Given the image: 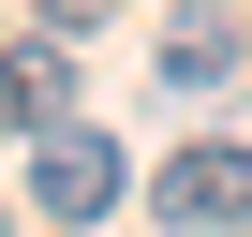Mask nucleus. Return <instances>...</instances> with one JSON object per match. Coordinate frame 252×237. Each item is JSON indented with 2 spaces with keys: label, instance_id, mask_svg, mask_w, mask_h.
I'll list each match as a JSON object with an SVG mask.
<instances>
[{
  "label": "nucleus",
  "instance_id": "1",
  "mask_svg": "<svg viewBox=\"0 0 252 237\" xmlns=\"http://www.w3.org/2000/svg\"><path fill=\"white\" fill-rule=\"evenodd\" d=\"M119 193H134V163H119L89 118H60V134H30V207L45 222H104Z\"/></svg>",
  "mask_w": 252,
  "mask_h": 237
},
{
  "label": "nucleus",
  "instance_id": "2",
  "mask_svg": "<svg viewBox=\"0 0 252 237\" xmlns=\"http://www.w3.org/2000/svg\"><path fill=\"white\" fill-rule=\"evenodd\" d=\"M149 207H163V237H237V222H252V163H237V148H178V163L149 178Z\"/></svg>",
  "mask_w": 252,
  "mask_h": 237
},
{
  "label": "nucleus",
  "instance_id": "3",
  "mask_svg": "<svg viewBox=\"0 0 252 237\" xmlns=\"http://www.w3.org/2000/svg\"><path fill=\"white\" fill-rule=\"evenodd\" d=\"M60 118H74V59H60V30H30L0 59V134H60Z\"/></svg>",
  "mask_w": 252,
  "mask_h": 237
},
{
  "label": "nucleus",
  "instance_id": "4",
  "mask_svg": "<svg viewBox=\"0 0 252 237\" xmlns=\"http://www.w3.org/2000/svg\"><path fill=\"white\" fill-rule=\"evenodd\" d=\"M222 74H237V15H178V30H163V89L193 104V89H222Z\"/></svg>",
  "mask_w": 252,
  "mask_h": 237
},
{
  "label": "nucleus",
  "instance_id": "5",
  "mask_svg": "<svg viewBox=\"0 0 252 237\" xmlns=\"http://www.w3.org/2000/svg\"><path fill=\"white\" fill-rule=\"evenodd\" d=\"M89 15H104V0H30V30H60V45H74Z\"/></svg>",
  "mask_w": 252,
  "mask_h": 237
},
{
  "label": "nucleus",
  "instance_id": "6",
  "mask_svg": "<svg viewBox=\"0 0 252 237\" xmlns=\"http://www.w3.org/2000/svg\"><path fill=\"white\" fill-rule=\"evenodd\" d=\"M0 237H15V222H0Z\"/></svg>",
  "mask_w": 252,
  "mask_h": 237
}]
</instances>
